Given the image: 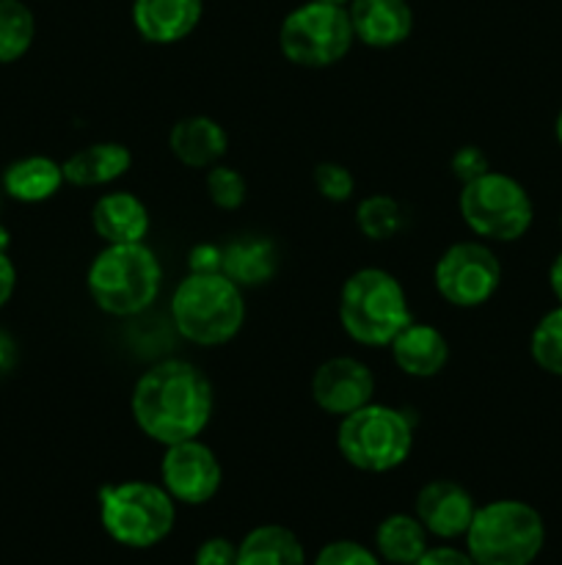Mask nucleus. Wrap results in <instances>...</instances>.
Here are the masks:
<instances>
[{
  "label": "nucleus",
  "mask_w": 562,
  "mask_h": 565,
  "mask_svg": "<svg viewBox=\"0 0 562 565\" xmlns=\"http://www.w3.org/2000/svg\"><path fill=\"white\" fill-rule=\"evenodd\" d=\"M213 384L196 364L163 359L132 386V419L158 445L198 439L213 417Z\"/></svg>",
  "instance_id": "nucleus-1"
},
{
  "label": "nucleus",
  "mask_w": 562,
  "mask_h": 565,
  "mask_svg": "<svg viewBox=\"0 0 562 565\" xmlns=\"http://www.w3.org/2000/svg\"><path fill=\"white\" fill-rule=\"evenodd\" d=\"M163 268L147 243H105L91 259L86 287L97 309L114 318H136L160 296Z\"/></svg>",
  "instance_id": "nucleus-2"
},
{
  "label": "nucleus",
  "mask_w": 562,
  "mask_h": 565,
  "mask_svg": "<svg viewBox=\"0 0 562 565\" xmlns=\"http://www.w3.org/2000/svg\"><path fill=\"white\" fill-rule=\"evenodd\" d=\"M171 318L176 331L193 345H226L246 323L242 290L220 270L187 274L171 296Z\"/></svg>",
  "instance_id": "nucleus-3"
},
{
  "label": "nucleus",
  "mask_w": 562,
  "mask_h": 565,
  "mask_svg": "<svg viewBox=\"0 0 562 565\" xmlns=\"http://www.w3.org/2000/svg\"><path fill=\"white\" fill-rule=\"evenodd\" d=\"M413 320L397 276L383 268H361L342 285L339 323L353 342L367 348L391 345Z\"/></svg>",
  "instance_id": "nucleus-4"
},
{
  "label": "nucleus",
  "mask_w": 562,
  "mask_h": 565,
  "mask_svg": "<svg viewBox=\"0 0 562 565\" xmlns=\"http://www.w3.org/2000/svg\"><path fill=\"white\" fill-rule=\"evenodd\" d=\"M463 539L477 565H532L545 546V524L529 502L494 500L477 508Z\"/></svg>",
  "instance_id": "nucleus-5"
},
{
  "label": "nucleus",
  "mask_w": 562,
  "mask_h": 565,
  "mask_svg": "<svg viewBox=\"0 0 562 565\" xmlns=\"http://www.w3.org/2000/svg\"><path fill=\"white\" fill-rule=\"evenodd\" d=\"M336 450L358 472H391L411 456L413 423L400 408L367 403L339 419Z\"/></svg>",
  "instance_id": "nucleus-6"
},
{
  "label": "nucleus",
  "mask_w": 562,
  "mask_h": 565,
  "mask_svg": "<svg viewBox=\"0 0 562 565\" xmlns=\"http://www.w3.org/2000/svg\"><path fill=\"white\" fill-rule=\"evenodd\" d=\"M99 522L116 544L149 550L174 530L176 502L163 486L147 480L105 486L99 491Z\"/></svg>",
  "instance_id": "nucleus-7"
},
{
  "label": "nucleus",
  "mask_w": 562,
  "mask_h": 565,
  "mask_svg": "<svg viewBox=\"0 0 562 565\" xmlns=\"http://www.w3.org/2000/svg\"><path fill=\"white\" fill-rule=\"evenodd\" d=\"M457 204L468 230L483 241L512 243L527 235L534 221V204L527 188L501 171L488 169L483 177L466 182Z\"/></svg>",
  "instance_id": "nucleus-8"
},
{
  "label": "nucleus",
  "mask_w": 562,
  "mask_h": 565,
  "mask_svg": "<svg viewBox=\"0 0 562 565\" xmlns=\"http://www.w3.org/2000/svg\"><path fill=\"white\" fill-rule=\"evenodd\" d=\"M353 25L345 6L309 0L284 17L279 31V47L290 64L303 70H325L350 53Z\"/></svg>",
  "instance_id": "nucleus-9"
},
{
  "label": "nucleus",
  "mask_w": 562,
  "mask_h": 565,
  "mask_svg": "<svg viewBox=\"0 0 562 565\" xmlns=\"http://www.w3.org/2000/svg\"><path fill=\"white\" fill-rule=\"evenodd\" d=\"M439 296L461 309L488 303L501 285V263L494 248L479 241L452 243L433 270Z\"/></svg>",
  "instance_id": "nucleus-10"
},
{
  "label": "nucleus",
  "mask_w": 562,
  "mask_h": 565,
  "mask_svg": "<svg viewBox=\"0 0 562 565\" xmlns=\"http://www.w3.org/2000/svg\"><path fill=\"white\" fill-rule=\"evenodd\" d=\"M224 469L204 441L187 439L169 445L160 461V486L182 505H204L218 494Z\"/></svg>",
  "instance_id": "nucleus-11"
},
{
  "label": "nucleus",
  "mask_w": 562,
  "mask_h": 565,
  "mask_svg": "<svg viewBox=\"0 0 562 565\" xmlns=\"http://www.w3.org/2000/svg\"><path fill=\"white\" fill-rule=\"evenodd\" d=\"M312 397L325 414L345 417L375 397V375L361 359L334 356L312 375Z\"/></svg>",
  "instance_id": "nucleus-12"
},
{
  "label": "nucleus",
  "mask_w": 562,
  "mask_h": 565,
  "mask_svg": "<svg viewBox=\"0 0 562 565\" xmlns=\"http://www.w3.org/2000/svg\"><path fill=\"white\" fill-rule=\"evenodd\" d=\"M413 511H417L413 516L422 522L428 535L452 541L466 535L477 505H474L472 494L455 480H430L419 489Z\"/></svg>",
  "instance_id": "nucleus-13"
},
{
  "label": "nucleus",
  "mask_w": 562,
  "mask_h": 565,
  "mask_svg": "<svg viewBox=\"0 0 562 565\" xmlns=\"http://www.w3.org/2000/svg\"><path fill=\"white\" fill-rule=\"evenodd\" d=\"M353 36L375 50H389L406 42L413 31V9L408 0H350Z\"/></svg>",
  "instance_id": "nucleus-14"
},
{
  "label": "nucleus",
  "mask_w": 562,
  "mask_h": 565,
  "mask_svg": "<svg viewBox=\"0 0 562 565\" xmlns=\"http://www.w3.org/2000/svg\"><path fill=\"white\" fill-rule=\"evenodd\" d=\"M204 14V0H132V25L152 44H176L191 36Z\"/></svg>",
  "instance_id": "nucleus-15"
},
{
  "label": "nucleus",
  "mask_w": 562,
  "mask_h": 565,
  "mask_svg": "<svg viewBox=\"0 0 562 565\" xmlns=\"http://www.w3.org/2000/svg\"><path fill=\"white\" fill-rule=\"evenodd\" d=\"M391 359L411 379H433L444 370L450 359V345L444 334L430 323H411L391 340Z\"/></svg>",
  "instance_id": "nucleus-16"
},
{
  "label": "nucleus",
  "mask_w": 562,
  "mask_h": 565,
  "mask_svg": "<svg viewBox=\"0 0 562 565\" xmlns=\"http://www.w3.org/2000/svg\"><path fill=\"white\" fill-rule=\"evenodd\" d=\"M169 147L187 169H213L229 149V136L209 116H185L171 127Z\"/></svg>",
  "instance_id": "nucleus-17"
},
{
  "label": "nucleus",
  "mask_w": 562,
  "mask_h": 565,
  "mask_svg": "<svg viewBox=\"0 0 562 565\" xmlns=\"http://www.w3.org/2000/svg\"><path fill=\"white\" fill-rule=\"evenodd\" d=\"M91 226L105 243H143L149 235V210L136 193L110 191L94 204Z\"/></svg>",
  "instance_id": "nucleus-18"
},
{
  "label": "nucleus",
  "mask_w": 562,
  "mask_h": 565,
  "mask_svg": "<svg viewBox=\"0 0 562 565\" xmlns=\"http://www.w3.org/2000/svg\"><path fill=\"white\" fill-rule=\"evenodd\" d=\"M132 166V152L119 141H97L77 149L61 163L64 180L75 188H99L119 180Z\"/></svg>",
  "instance_id": "nucleus-19"
},
{
  "label": "nucleus",
  "mask_w": 562,
  "mask_h": 565,
  "mask_svg": "<svg viewBox=\"0 0 562 565\" xmlns=\"http://www.w3.org/2000/svg\"><path fill=\"white\" fill-rule=\"evenodd\" d=\"M64 182L61 163H55L53 158H44V154H28V158L9 163V169L3 171V180H0V188L14 202L39 204L53 199Z\"/></svg>",
  "instance_id": "nucleus-20"
},
{
  "label": "nucleus",
  "mask_w": 562,
  "mask_h": 565,
  "mask_svg": "<svg viewBox=\"0 0 562 565\" xmlns=\"http://www.w3.org/2000/svg\"><path fill=\"white\" fill-rule=\"evenodd\" d=\"M237 565H306V550L292 530L262 524L237 544Z\"/></svg>",
  "instance_id": "nucleus-21"
},
{
  "label": "nucleus",
  "mask_w": 562,
  "mask_h": 565,
  "mask_svg": "<svg viewBox=\"0 0 562 565\" xmlns=\"http://www.w3.org/2000/svg\"><path fill=\"white\" fill-rule=\"evenodd\" d=\"M375 550L391 565H413L428 546V530L411 513H391L375 530Z\"/></svg>",
  "instance_id": "nucleus-22"
},
{
  "label": "nucleus",
  "mask_w": 562,
  "mask_h": 565,
  "mask_svg": "<svg viewBox=\"0 0 562 565\" xmlns=\"http://www.w3.org/2000/svg\"><path fill=\"white\" fill-rule=\"evenodd\" d=\"M220 274L229 276L237 287L264 285L275 274V248L264 237H242L224 248Z\"/></svg>",
  "instance_id": "nucleus-23"
},
{
  "label": "nucleus",
  "mask_w": 562,
  "mask_h": 565,
  "mask_svg": "<svg viewBox=\"0 0 562 565\" xmlns=\"http://www.w3.org/2000/svg\"><path fill=\"white\" fill-rule=\"evenodd\" d=\"M36 36L33 11L22 0H0V64H14Z\"/></svg>",
  "instance_id": "nucleus-24"
},
{
  "label": "nucleus",
  "mask_w": 562,
  "mask_h": 565,
  "mask_svg": "<svg viewBox=\"0 0 562 565\" xmlns=\"http://www.w3.org/2000/svg\"><path fill=\"white\" fill-rule=\"evenodd\" d=\"M529 353L540 370L562 379V303L538 320L529 340Z\"/></svg>",
  "instance_id": "nucleus-25"
},
{
  "label": "nucleus",
  "mask_w": 562,
  "mask_h": 565,
  "mask_svg": "<svg viewBox=\"0 0 562 565\" xmlns=\"http://www.w3.org/2000/svg\"><path fill=\"white\" fill-rule=\"evenodd\" d=\"M358 230L369 241H389L402 230V207L391 196L375 193L367 196L356 210Z\"/></svg>",
  "instance_id": "nucleus-26"
},
{
  "label": "nucleus",
  "mask_w": 562,
  "mask_h": 565,
  "mask_svg": "<svg viewBox=\"0 0 562 565\" xmlns=\"http://www.w3.org/2000/svg\"><path fill=\"white\" fill-rule=\"evenodd\" d=\"M204 182H207L209 202L220 210H237L248 196V185L242 174L229 169V166L215 163L213 169H207V180Z\"/></svg>",
  "instance_id": "nucleus-27"
},
{
  "label": "nucleus",
  "mask_w": 562,
  "mask_h": 565,
  "mask_svg": "<svg viewBox=\"0 0 562 565\" xmlns=\"http://www.w3.org/2000/svg\"><path fill=\"white\" fill-rule=\"evenodd\" d=\"M314 188H317V193L323 199L339 204L353 196L356 180H353V174L342 163H320L314 169Z\"/></svg>",
  "instance_id": "nucleus-28"
},
{
  "label": "nucleus",
  "mask_w": 562,
  "mask_h": 565,
  "mask_svg": "<svg viewBox=\"0 0 562 565\" xmlns=\"http://www.w3.org/2000/svg\"><path fill=\"white\" fill-rule=\"evenodd\" d=\"M314 565H380V557L356 541H331L314 557Z\"/></svg>",
  "instance_id": "nucleus-29"
},
{
  "label": "nucleus",
  "mask_w": 562,
  "mask_h": 565,
  "mask_svg": "<svg viewBox=\"0 0 562 565\" xmlns=\"http://www.w3.org/2000/svg\"><path fill=\"white\" fill-rule=\"evenodd\" d=\"M450 169H452V174H455L457 180L466 185V182L483 177L490 166H488V158H485V152L479 147H461L455 154H452Z\"/></svg>",
  "instance_id": "nucleus-30"
},
{
  "label": "nucleus",
  "mask_w": 562,
  "mask_h": 565,
  "mask_svg": "<svg viewBox=\"0 0 562 565\" xmlns=\"http://www.w3.org/2000/svg\"><path fill=\"white\" fill-rule=\"evenodd\" d=\"M193 565H237V544L229 539H207L193 555Z\"/></svg>",
  "instance_id": "nucleus-31"
},
{
  "label": "nucleus",
  "mask_w": 562,
  "mask_h": 565,
  "mask_svg": "<svg viewBox=\"0 0 562 565\" xmlns=\"http://www.w3.org/2000/svg\"><path fill=\"white\" fill-rule=\"evenodd\" d=\"M6 246H9V232L0 230V309L9 303L17 287V268L9 259V254H6Z\"/></svg>",
  "instance_id": "nucleus-32"
},
{
  "label": "nucleus",
  "mask_w": 562,
  "mask_h": 565,
  "mask_svg": "<svg viewBox=\"0 0 562 565\" xmlns=\"http://www.w3.org/2000/svg\"><path fill=\"white\" fill-rule=\"evenodd\" d=\"M413 565H477L466 550H455V546H433L424 552Z\"/></svg>",
  "instance_id": "nucleus-33"
},
{
  "label": "nucleus",
  "mask_w": 562,
  "mask_h": 565,
  "mask_svg": "<svg viewBox=\"0 0 562 565\" xmlns=\"http://www.w3.org/2000/svg\"><path fill=\"white\" fill-rule=\"evenodd\" d=\"M224 265V248L202 243L191 252V274H215Z\"/></svg>",
  "instance_id": "nucleus-34"
},
{
  "label": "nucleus",
  "mask_w": 562,
  "mask_h": 565,
  "mask_svg": "<svg viewBox=\"0 0 562 565\" xmlns=\"http://www.w3.org/2000/svg\"><path fill=\"white\" fill-rule=\"evenodd\" d=\"M17 364V345L3 329H0V375L9 373L11 367Z\"/></svg>",
  "instance_id": "nucleus-35"
},
{
  "label": "nucleus",
  "mask_w": 562,
  "mask_h": 565,
  "mask_svg": "<svg viewBox=\"0 0 562 565\" xmlns=\"http://www.w3.org/2000/svg\"><path fill=\"white\" fill-rule=\"evenodd\" d=\"M549 287H551V292H554L556 301L562 303V252L556 254L554 263H551V268H549Z\"/></svg>",
  "instance_id": "nucleus-36"
},
{
  "label": "nucleus",
  "mask_w": 562,
  "mask_h": 565,
  "mask_svg": "<svg viewBox=\"0 0 562 565\" xmlns=\"http://www.w3.org/2000/svg\"><path fill=\"white\" fill-rule=\"evenodd\" d=\"M554 136L562 147V108H560V114H556V121H554Z\"/></svg>",
  "instance_id": "nucleus-37"
},
{
  "label": "nucleus",
  "mask_w": 562,
  "mask_h": 565,
  "mask_svg": "<svg viewBox=\"0 0 562 565\" xmlns=\"http://www.w3.org/2000/svg\"><path fill=\"white\" fill-rule=\"evenodd\" d=\"M320 3H331V6H345V9H347V3H350V0H320Z\"/></svg>",
  "instance_id": "nucleus-38"
},
{
  "label": "nucleus",
  "mask_w": 562,
  "mask_h": 565,
  "mask_svg": "<svg viewBox=\"0 0 562 565\" xmlns=\"http://www.w3.org/2000/svg\"><path fill=\"white\" fill-rule=\"evenodd\" d=\"M560 226H562V215H560Z\"/></svg>",
  "instance_id": "nucleus-39"
},
{
  "label": "nucleus",
  "mask_w": 562,
  "mask_h": 565,
  "mask_svg": "<svg viewBox=\"0 0 562 565\" xmlns=\"http://www.w3.org/2000/svg\"><path fill=\"white\" fill-rule=\"evenodd\" d=\"M0 191H3V188H0Z\"/></svg>",
  "instance_id": "nucleus-40"
}]
</instances>
